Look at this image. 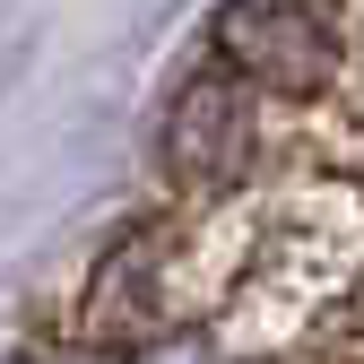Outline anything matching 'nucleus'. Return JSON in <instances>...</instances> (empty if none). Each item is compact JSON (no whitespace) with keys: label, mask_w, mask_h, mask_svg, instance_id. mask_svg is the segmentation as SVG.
<instances>
[{"label":"nucleus","mask_w":364,"mask_h":364,"mask_svg":"<svg viewBox=\"0 0 364 364\" xmlns=\"http://www.w3.org/2000/svg\"><path fill=\"white\" fill-rule=\"evenodd\" d=\"M148 364H208V355H200V347H156Z\"/></svg>","instance_id":"nucleus-1"}]
</instances>
